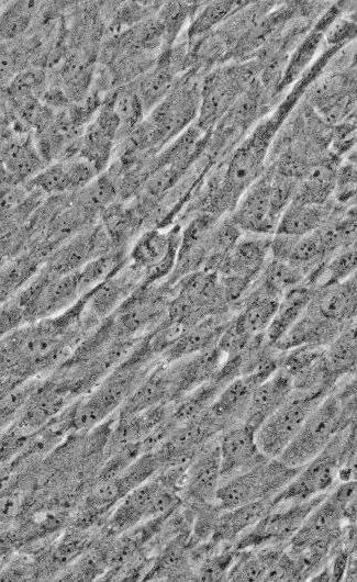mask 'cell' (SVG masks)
I'll list each match as a JSON object with an SVG mask.
<instances>
[{"label": "cell", "instance_id": "cell-26", "mask_svg": "<svg viewBox=\"0 0 357 582\" xmlns=\"http://www.w3.org/2000/svg\"><path fill=\"white\" fill-rule=\"evenodd\" d=\"M235 2H214L209 4L196 19L190 27V34L196 35L210 29L238 7Z\"/></svg>", "mask_w": 357, "mask_h": 582}, {"label": "cell", "instance_id": "cell-9", "mask_svg": "<svg viewBox=\"0 0 357 582\" xmlns=\"http://www.w3.org/2000/svg\"><path fill=\"white\" fill-rule=\"evenodd\" d=\"M219 437L210 441L188 465L181 490L191 507L215 504L221 485Z\"/></svg>", "mask_w": 357, "mask_h": 582}, {"label": "cell", "instance_id": "cell-7", "mask_svg": "<svg viewBox=\"0 0 357 582\" xmlns=\"http://www.w3.org/2000/svg\"><path fill=\"white\" fill-rule=\"evenodd\" d=\"M347 506L333 499L328 491L290 538L287 550L294 553L316 545L334 547L350 525L345 516Z\"/></svg>", "mask_w": 357, "mask_h": 582}, {"label": "cell", "instance_id": "cell-16", "mask_svg": "<svg viewBox=\"0 0 357 582\" xmlns=\"http://www.w3.org/2000/svg\"><path fill=\"white\" fill-rule=\"evenodd\" d=\"M314 289L303 283L286 292L265 332V342L275 346L295 324L309 306Z\"/></svg>", "mask_w": 357, "mask_h": 582}, {"label": "cell", "instance_id": "cell-15", "mask_svg": "<svg viewBox=\"0 0 357 582\" xmlns=\"http://www.w3.org/2000/svg\"><path fill=\"white\" fill-rule=\"evenodd\" d=\"M292 390L291 376L279 367L253 391L243 422L257 429Z\"/></svg>", "mask_w": 357, "mask_h": 582}, {"label": "cell", "instance_id": "cell-1", "mask_svg": "<svg viewBox=\"0 0 357 582\" xmlns=\"http://www.w3.org/2000/svg\"><path fill=\"white\" fill-rule=\"evenodd\" d=\"M356 422V381L349 376L311 412L297 435L280 454L283 463L300 468L321 452L341 430Z\"/></svg>", "mask_w": 357, "mask_h": 582}, {"label": "cell", "instance_id": "cell-25", "mask_svg": "<svg viewBox=\"0 0 357 582\" xmlns=\"http://www.w3.org/2000/svg\"><path fill=\"white\" fill-rule=\"evenodd\" d=\"M115 197V187L108 177H101L88 184L83 192L82 203L89 209L103 208Z\"/></svg>", "mask_w": 357, "mask_h": 582}, {"label": "cell", "instance_id": "cell-24", "mask_svg": "<svg viewBox=\"0 0 357 582\" xmlns=\"http://www.w3.org/2000/svg\"><path fill=\"white\" fill-rule=\"evenodd\" d=\"M171 75L167 69H158L146 78L141 85L140 100L142 105H152L161 99L171 86Z\"/></svg>", "mask_w": 357, "mask_h": 582}, {"label": "cell", "instance_id": "cell-21", "mask_svg": "<svg viewBox=\"0 0 357 582\" xmlns=\"http://www.w3.org/2000/svg\"><path fill=\"white\" fill-rule=\"evenodd\" d=\"M34 2H14L0 14V42L16 37L30 24Z\"/></svg>", "mask_w": 357, "mask_h": 582}, {"label": "cell", "instance_id": "cell-17", "mask_svg": "<svg viewBox=\"0 0 357 582\" xmlns=\"http://www.w3.org/2000/svg\"><path fill=\"white\" fill-rule=\"evenodd\" d=\"M331 213L325 204H305L291 201L282 212L276 226V234L301 236L322 226Z\"/></svg>", "mask_w": 357, "mask_h": 582}, {"label": "cell", "instance_id": "cell-2", "mask_svg": "<svg viewBox=\"0 0 357 582\" xmlns=\"http://www.w3.org/2000/svg\"><path fill=\"white\" fill-rule=\"evenodd\" d=\"M349 426L300 468L295 477L272 497V508L328 492L338 482L341 467L356 466V439L348 435Z\"/></svg>", "mask_w": 357, "mask_h": 582}, {"label": "cell", "instance_id": "cell-18", "mask_svg": "<svg viewBox=\"0 0 357 582\" xmlns=\"http://www.w3.org/2000/svg\"><path fill=\"white\" fill-rule=\"evenodd\" d=\"M306 276L288 262L269 258L255 286L281 298L294 287L305 283Z\"/></svg>", "mask_w": 357, "mask_h": 582}, {"label": "cell", "instance_id": "cell-28", "mask_svg": "<svg viewBox=\"0 0 357 582\" xmlns=\"http://www.w3.org/2000/svg\"><path fill=\"white\" fill-rule=\"evenodd\" d=\"M353 34H355V24L352 21L342 19L328 27L326 37L330 43L336 44L345 41Z\"/></svg>", "mask_w": 357, "mask_h": 582}, {"label": "cell", "instance_id": "cell-3", "mask_svg": "<svg viewBox=\"0 0 357 582\" xmlns=\"http://www.w3.org/2000/svg\"><path fill=\"white\" fill-rule=\"evenodd\" d=\"M301 468V467H300ZM278 458H266L250 469L224 481L217 489L215 503L231 510L266 497H274L299 472Z\"/></svg>", "mask_w": 357, "mask_h": 582}, {"label": "cell", "instance_id": "cell-5", "mask_svg": "<svg viewBox=\"0 0 357 582\" xmlns=\"http://www.w3.org/2000/svg\"><path fill=\"white\" fill-rule=\"evenodd\" d=\"M287 195L271 180V174L260 176L241 195L230 220L250 234L269 235L288 206Z\"/></svg>", "mask_w": 357, "mask_h": 582}, {"label": "cell", "instance_id": "cell-19", "mask_svg": "<svg viewBox=\"0 0 357 582\" xmlns=\"http://www.w3.org/2000/svg\"><path fill=\"white\" fill-rule=\"evenodd\" d=\"M356 326L349 324L325 347L324 356L332 371L339 378L355 374L356 368Z\"/></svg>", "mask_w": 357, "mask_h": 582}, {"label": "cell", "instance_id": "cell-12", "mask_svg": "<svg viewBox=\"0 0 357 582\" xmlns=\"http://www.w3.org/2000/svg\"><path fill=\"white\" fill-rule=\"evenodd\" d=\"M99 171L85 159L66 160L45 168L30 180V188L56 194L88 186Z\"/></svg>", "mask_w": 357, "mask_h": 582}, {"label": "cell", "instance_id": "cell-14", "mask_svg": "<svg viewBox=\"0 0 357 582\" xmlns=\"http://www.w3.org/2000/svg\"><path fill=\"white\" fill-rule=\"evenodd\" d=\"M271 501L272 497H266L222 511L209 542L215 547L233 546L241 535L255 526L272 508Z\"/></svg>", "mask_w": 357, "mask_h": 582}, {"label": "cell", "instance_id": "cell-6", "mask_svg": "<svg viewBox=\"0 0 357 582\" xmlns=\"http://www.w3.org/2000/svg\"><path fill=\"white\" fill-rule=\"evenodd\" d=\"M328 492L302 502L278 505L271 508L255 526L241 535L233 544L236 551L265 545H285L300 528L310 512Z\"/></svg>", "mask_w": 357, "mask_h": 582}, {"label": "cell", "instance_id": "cell-11", "mask_svg": "<svg viewBox=\"0 0 357 582\" xmlns=\"http://www.w3.org/2000/svg\"><path fill=\"white\" fill-rule=\"evenodd\" d=\"M356 300L355 273L342 282L315 289L309 306L326 320L350 324L356 317Z\"/></svg>", "mask_w": 357, "mask_h": 582}, {"label": "cell", "instance_id": "cell-22", "mask_svg": "<svg viewBox=\"0 0 357 582\" xmlns=\"http://www.w3.org/2000/svg\"><path fill=\"white\" fill-rule=\"evenodd\" d=\"M109 107L120 121V127H132L142 113V102L132 90H120L109 102Z\"/></svg>", "mask_w": 357, "mask_h": 582}, {"label": "cell", "instance_id": "cell-8", "mask_svg": "<svg viewBox=\"0 0 357 582\" xmlns=\"http://www.w3.org/2000/svg\"><path fill=\"white\" fill-rule=\"evenodd\" d=\"M256 428L241 421L219 436L221 483L250 469L266 458L256 444Z\"/></svg>", "mask_w": 357, "mask_h": 582}, {"label": "cell", "instance_id": "cell-29", "mask_svg": "<svg viewBox=\"0 0 357 582\" xmlns=\"http://www.w3.org/2000/svg\"><path fill=\"white\" fill-rule=\"evenodd\" d=\"M1 562H2V560H1V557H0V566H1Z\"/></svg>", "mask_w": 357, "mask_h": 582}, {"label": "cell", "instance_id": "cell-10", "mask_svg": "<svg viewBox=\"0 0 357 582\" xmlns=\"http://www.w3.org/2000/svg\"><path fill=\"white\" fill-rule=\"evenodd\" d=\"M271 237L250 234L238 238L219 275H232L256 283L270 258Z\"/></svg>", "mask_w": 357, "mask_h": 582}, {"label": "cell", "instance_id": "cell-23", "mask_svg": "<svg viewBox=\"0 0 357 582\" xmlns=\"http://www.w3.org/2000/svg\"><path fill=\"white\" fill-rule=\"evenodd\" d=\"M320 38L321 33L319 30H316L315 32L311 33L309 37H306L305 41L300 45L285 71L281 86H286L291 82L306 67L316 52Z\"/></svg>", "mask_w": 357, "mask_h": 582}, {"label": "cell", "instance_id": "cell-13", "mask_svg": "<svg viewBox=\"0 0 357 582\" xmlns=\"http://www.w3.org/2000/svg\"><path fill=\"white\" fill-rule=\"evenodd\" d=\"M261 381L254 374H242L233 379L217 394L207 411L226 429L243 421L250 396Z\"/></svg>", "mask_w": 357, "mask_h": 582}, {"label": "cell", "instance_id": "cell-20", "mask_svg": "<svg viewBox=\"0 0 357 582\" xmlns=\"http://www.w3.org/2000/svg\"><path fill=\"white\" fill-rule=\"evenodd\" d=\"M2 159L8 171L18 179H24L42 167L43 159L30 138L14 141L4 146Z\"/></svg>", "mask_w": 357, "mask_h": 582}, {"label": "cell", "instance_id": "cell-4", "mask_svg": "<svg viewBox=\"0 0 357 582\" xmlns=\"http://www.w3.org/2000/svg\"><path fill=\"white\" fill-rule=\"evenodd\" d=\"M328 393V391L293 389L257 428L255 438L259 451L266 457L278 458L311 412Z\"/></svg>", "mask_w": 357, "mask_h": 582}, {"label": "cell", "instance_id": "cell-27", "mask_svg": "<svg viewBox=\"0 0 357 582\" xmlns=\"http://www.w3.org/2000/svg\"><path fill=\"white\" fill-rule=\"evenodd\" d=\"M22 63V53L18 48L0 45V85L13 80Z\"/></svg>", "mask_w": 357, "mask_h": 582}]
</instances>
